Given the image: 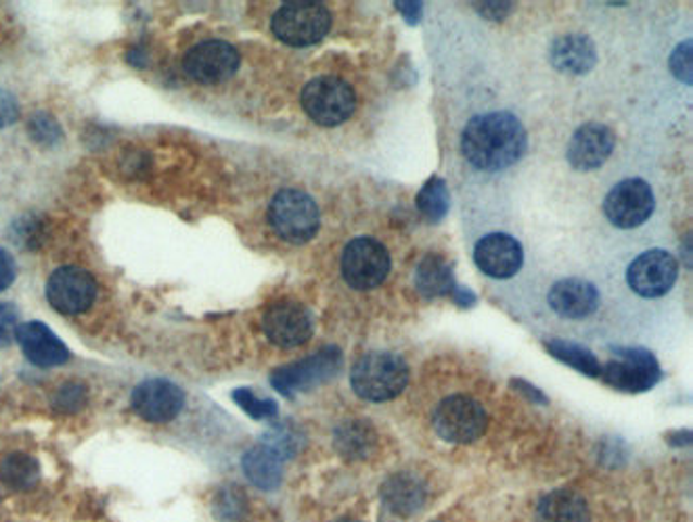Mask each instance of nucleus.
<instances>
[{
	"instance_id": "nucleus-30",
	"label": "nucleus",
	"mask_w": 693,
	"mask_h": 522,
	"mask_svg": "<svg viewBox=\"0 0 693 522\" xmlns=\"http://www.w3.org/2000/svg\"><path fill=\"white\" fill-rule=\"evenodd\" d=\"M28 130H30L31 139L40 145H55L61 141L60 123L47 112L34 114L30 124H28Z\"/></svg>"
},
{
	"instance_id": "nucleus-21",
	"label": "nucleus",
	"mask_w": 693,
	"mask_h": 522,
	"mask_svg": "<svg viewBox=\"0 0 693 522\" xmlns=\"http://www.w3.org/2000/svg\"><path fill=\"white\" fill-rule=\"evenodd\" d=\"M415 285L425 298H440L452 294L457 281L451 263L442 254H425L415 271Z\"/></svg>"
},
{
	"instance_id": "nucleus-13",
	"label": "nucleus",
	"mask_w": 693,
	"mask_h": 522,
	"mask_svg": "<svg viewBox=\"0 0 693 522\" xmlns=\"http://www.w3.org/2000/svg\"><path fill=\"white\" fill-rule=\"evenodd\" d=\"M49 305L61 315H80L97 298L94 277L80 267H61L47 283Z\"/></svg>"
},
{
	"instance_id": "nucleus-32",
	"label": "nucleus",
	"mask_w": 693,
	"mask_h": 522,
	"mask_svg": "<svg viewBox=\"0 0 693 522\" xmlns=\"http://www.w3.org/2000/svg\"><path fill=\"white\" fill-rule=\"evenodd\" d=\"M670 72L685 85H692V42H681L670 55Z\"/></svg>"
},
{
	"instance_id": "nucleus-31",
	"label": "nucleus",
	"mask_w": 693,
	"mask_h": 522,
	"mask_svg": "<svg viewBox=\"0 0 693 522\" xmlns=\"http://www.w3.org/2000/svg\"><path fill=\"white\" fill-rule=\"evenodd\" d=\"M89 399V391L80 382H67L63 384L55 395V407L63 413H76L85 407Z\"/></svg>"
},
{
	"instance_id": "nucleus-2",
	"label": "nucleus",
	"mask_w": 693,
	"mask_h": 522,
	"mask_svg": "<svg viewBox=\"0 0 693 522\" xmlns=\"http://www.w3.org/2000/svg\"><path fill=\"white\" fill-rule=\"evenodd\" d=\"M350 384L361 399L384 403L398 397L407 389L409 366L400 355L394 353H367L355 364Z\"/></svg>"
},
{
	"instance_id": "nucleus-1",
	"label": "nucleus",
	"mask_w": 693,
	"mask_h": 522,
	"mask_svg": "<svg viewBox=\"0 0 693 522\" xmlns=\"http://www.w3.org/2000/svg\"><path fill=\"white\" fill-rule=\"evenodd\" d=\"M526 128L510 112L474 116L461 137V152L465 160L484 173L510 168L526 154Z\"/></svg>"
},
{
	"instance_id": "nucleus-37",
	"label": "nucleus",
	"mask_w": 693,
	"mask_h": 522,
	"mask_svg": "<svg viewBox=\"0 0 693 522\" xmlns=\"http://www.w3.org/2000/svg\"><path fill=\"white\" fill-rule=\"evenodd\" d=\"M396 7L400 9L402 17L411 24V26H418L422 22L423 17V4L422 2H396Z\"/></svg>"
},
{
	"instance_id": "nucleus-22",
	"label": "nucleus",
	"mask_w": 693,
	"mask_h": 522,
	"mask_svg": "<svg viewBox=\"0 0 693 522\" xmlns=\"http://www.w3.org/2000/svg\"><path fill=\"white\" fill-rule=\"evenodd\" d=\"M243 470L247 479L260 489H274L283 479V458L262 443L245 454Z\"/></svg>"
},
{
	"instance_id": "nucleus-10",
	"label": "nucleus",
	"mask_w": 693,
	"mask_h": 522,
	"mask_svg": "<svg viewBox=\"0 0 693 522\" xmlns=\"http://www.w3.org/2000/svg\"><path fill=\"white\" fill-rule=\"evenodd\" d=\"M238 49L224 40H204L187 51L184 74L200 85H220L240 69Z\"/></svg>"
},
{
	"instance_id": "nucleus-5",
	"label": "nucleus",
	"mask_w": 693,
	"mask_h": 522,
	"mask_svg": "<svg viewBox=\"0 0 693 522\" xmlns=\"http://www.w3.org/2000/svg\"><path fill=\"white\" fill-rule=\"evenodd\" d=\"M301 107L321 126H339L355 114L357 94L337 76H319L301 89Z\"/></svg>"
},
{
	"instance_id": "nucleus-17",
	"label": "nucleus",
	"mask_w": 693,
	"mask_h": 522,
	"mask_svg": "<svg viewBox=\"0 0 693 522\" xmlns=\"http://www.w3.org/2000/svg\"><path fill=\"white\" fill-rule=\"evenodd\" d=\"M478 269L495 279H510L524 265V252L517 240L508 233H490L474 247Z\"/></svg>"
},
{
	"instance_id": "nucleus-34",
	"label": "nucleus",
	"mask_w": 693,
	"mask_h": 522,
	"mask_svg": "<svg viewBox=\"0 0 693 522\" xmlns=\"http://www.w3.org/2000/svg\"><path fill=\"white\" fill-rule=\"evenodd\" d=\"M20 118V105L13 94L0 91V128H7L11 124L17 123Z\"/></svg>"
},
{
	"instance_id": "nucleus-6",
	"label": "nucleus",
	"mask_w": 693,
	"mask_h": 522,
	"mask_svg": "<svg viewBox=\"0 0 693 522\" xmlns=\"http://www.w3.org/2000/svg\"><path fill=\"white\" fill-rule=\"evenodd\" d=\"M393 269L390 252L371 238H357L342 254V276L355 290H373L386 281Z\"/></svg>"
},
{
	"instance_id": "nucleus-33",
	"label": "nucleus",
	"mask_w": 693,
	"mask_h": 522,
	"mask_svg": "<svg viewBox=\"0 0 693 522\" xmlns=\"http://www.w3.org/2000/svg\"><path fill=\"white\" fill-rule=\"evenodd\" d=\"M20 330V310L11 303H0V348L9 346Z\"/></svg>"
},
{
	"instance_id": "nucleus-7",
	"label": "nucleus",
	"mask_w": 693,
	"mask_h": 522,
	"mask_svg": "<svg viewBox=\"0 0 693 522\" xmlns=\"http://www.w3.org/2000/svg\"><path fill=\"white\" fill-rule=\"evenodd\" d=\"M488 424L483 405L467 395H452L434 411V429L449 443H474L483 436Z\"/></svg>"
},
{
	"instance_id": "nucleus-36",
	"label": "nucleus",
	"mask_w": 693,
	"mask_h": 522,
	"mask_svg": "<svg viewBox=\"0 0 693 522\" xmlns=\"http://www.w3.org/2000/svg\"><path fill=\"white\" fill-rule=\"evenodd\" d=\"M476 9H480V13L488 20H503L510 15L512 4L510 2H476Z\"/></svg>"
},
{
	"instance_id": "nucleus-28",
	"label": "nucleus",
	"mask_w": 693,
	"mask_h": 522,
	"mask_svg": "<svg viewBox=\"0 0 693 522\" xmlns=\"http://www.w3.org/2000/svg\"><path fill=\"white\" fill-rule=\"evenodd\" d=\"M451 208V195L445 179L432 177L418 195V211L427 222H440Z\"/></svg>"
},
{
	"instance_id": "nucleus-15",
	"label": "nucleus",
	"mask_w": 693,
	"mask_h": 522,
	"mask_svg": "<svg viewBox=\"0 0 693 522\" xmlns=\"http://www.w3.org/2000/svg\"><path fill=\"white\" fill-rule=\"evenodd\" d=\"M184 405V393L168 380H145L132 393L134 411L147 422L164 424L175 420Z\"/></svg>"
},
{
	"instance_id": "nucleus-39",
	"label": "nucleus",
	"mask_w": 693,
	"mask_h": 522,
	"mask_svg": "<svg viewBox=\"0 0 693 522\" xmlns=\"http://www.w3.org/2000/svg\"><path fill=\"white\" fill-rule=\"evenodd\" d=\"M513 386L515 389H519L526 397H530L532 400H537V403H547L544 399L543 393L541 391H537L532 384H528V382H522V380H513Z\"/></svg>"
},
{
	"instance_id": "nucleus-27",
	"label": "nucleus",
	"mask_w": 693,
	"mask_h": 522,
	"mask_svg": "<svg viewBox=\"0 0 693 522\" xmlns=\"http://www.w3.org/2000/svg\"><path fill=\"white\" fill-rule=\"evenodd\" d=\"M0 479L17 492L31 489L40 479V466L28 454H11L0 463Z\"/></svg>"
},
{
	"instance_id": "nucleus-3",
	"label": "nucleus",
	"mask_w": 693,
	"mask_h": 522,
	"mask_svg": "<svg viewBox=\"0 0 693 522\" xmlns=\"http://www.w3.org/2000/svg\"><path fill=\"white\" fill-rule=\"evenodd\" d=\"M269 225L283 242L301 246L317 235L321 213L308 193L298 189H281L269 206Z\"/></svg>"
},
{
	"instance_id": "nucleus-24",
	"label": "nucleus",
	"mask_w": 693,
	"mask_h": 522,
	"mask_svg": "<svg viewBox=\"0 0 693 522\" xmlns=\"http://www.w3.org/2000/svg\"><path fill=\"white\" fill-rule=\"evenodd\" d=\"M375 432L361 420H352L342 424L335 431V447L348 460H362L373 451Z\"/></svg>"
},
{
	"instance_id": "nucleus-23",
	"label": "nucleus",
	"mask_w": 693,
	"mask_h": 522,
	"mask_svg": "<svg viewBox=\"0 0 693 522\" xmlns=\"http://www.w3.org/2000/svg\"><path fill=\"white\" fill-rule=\"evenodd\" d=\"M537 519L539 522H589V508L578 493L562 489L543 497Z\"/></svg>"
},
{
	"instance_id": "nucleus-12",
	"label": "nucleus",
	"mask_w": 693,
	"mask_h": 522,
	"mask_svg": "<svg viewBox=\"0 0 693 522\" xmlns=\"http://www.w3.org/2000/svg\"><path fill=\"white\" fill-rule=\"evenodd\" d=\"M679 263L666 250H647L637 256L629 271L627 281L634 294L643 298H660L677 281Z\"/></svg>"
},
{
	"instance_id": "nucleus-35",
	"label": "nucleus",
	"mask_w": 693,
	"mask_h": 522,
	"mask_svg": "<svg viewBox=\"0 0 693 522\" xmlns=\"http://www.w3.org/2000/svg\"><path fill=\"white\" fill-rule=\"evenodd\" d=\"M15 279V260L13 256L0 247V292H4Z\"/></svg>"
},
{
	"instance_id": "nucleus-8",
	"label": "nucleus",
	"mask_w": 693,
	"mask_h": 522,
	"mask_svg": "<svg viewBox=\"0 0 693 522\" xmlns=\"http://www.w3.org/2000/svg\"><path fill=\"white\" fill-rule=\"evenodd\" d=\"M342 368V353L335 346H328L298 364L274 369L271 375L272 386L285 395L294 397L301 391H310L323 382H330Z\"/></svg>"
},
{
	"instance_id": "nucleus-9",
	"label": "nucleus",
	"mask_w": 693,
	"mask_h": 522,
	"mask_svg": "<svg viewBox=\"0 0 693 522\" xmlns=\"http://www.w3.org/2000/svg\"><path fill=\"white\" fill-rule=\"evenodd\" d=\"M616 361L602 368L600 378L623 393H643L660 382L658 359L645 348H614Z\"/></svg>"
},
{
	"instance_id": "nucleus-26",
	"label": "nucleus",
	"mask_w": 693,
	"mask_h": 522,
	"mask_svg": "<svg viewBox=\"0 0 693 522\" xmlns=\"http://www.w3.org/2000/svg\"><path fill=\"white\" fill-rule=\"evenodd\" d=\"M544 346L555 359L564 361L566 366L578 369L580 373H585L589 378H600L602 364L589 348L568 342V340H549V342H544Z\"/></svg>"
},
{
	"instance_id": "nucleus-16",
	"label": "nucleus",
	"mask_w": 693,
	"mask_h": 522,
	"mask_svg": "<svg viewBox=\"0 0 693 522\" xmlns=\"http://www.w3.org/2000/svg\"><path fill=\"white\" fill-rule=\"evenodd\" d=\"M614 145H616L614 132L605 124H582L570 139L568 162L580 173L598 170L614 152Z\"/></svg>"
},
{
	"instance_id": "nucleus-18",
	"label": "nucleus",
	"mask_w": 693,
	"mask_h": 522,
	"mask_svg": "<svg viewBox=\"0 0 693 522\" xmlns=\"http://www.w3.org/2000/svg\"><path fill=\"white\" fill-rule=\"evenodd\" d=\"M549 307L568 319H585L600 307V292L591 281L562 279L549 290Z\"/></svg>"
},
{
	"instance_id": "nucleus-29",
	"label": "nucleus",
	"mask_w": 693,
	"mask_h": 522,
	"mask_svg": "<svg viewBox=\"0 0 693 522\" xmlns=\"http://www.w3.org/2000/svg\"><path fill=\"white\" fill-rule=\"evenodd\" d=\"M233 399L242 407L243 411L254 418V420H267V418H274L277 416V403L272 399H260L256 397L252 391L247 389H240L233 393Z\"/></svg>"
},
{
	"instance_id": "nucleus-20",
	"label": "nucleus",
	"mask_w": 693,
	"mask_h": 522,
	"mask_svg": "<svg viewBox=\"0 0 693 522\" xmlns=\"http://www.w3.org/2000/svg\"><path fill=\"white\" fill-rule=\"evenodd\" d=\"M551 63L564 74L582 76L591 72L598 63V51L589 36L585 34H568L553 42L551 47Z\"/></svg>"
},
{
	"instance_id": "nucleus-4",
	"label": "nucleus",
	"mask_w": 693,
	"mask_h": 522,
	"mask_svg": "<svg viewBox=\"0 0 693 522\" xmlns=\"http://www.w3.org/2000/svg\"><path fill=\"white\" fill-rule=\"evenodd\" d=\"M271 28L290 47H310L328 36L332 13L321 2H285L272 15Z\"/></svg>"
},
{
	"instance_id": "nucleus-40",
	"label": "nucleus",
	"mask_w": 693,
	"mask_h": 522,
	"mask_svg": "<svg viewBox=\"0 0 693 522\" xmlns=\"http://www.w3.org/2000/svg\"><path fill=\"white\" fill-rule=\"evenodd\" d=\"M335 522H357V521H348V519H342V521H335Z\"/></svg>"
},
{
	"instance_id": "nucleus-25",
	"label": "nucleus",
	"mask_w": 693,
	"mask_h": 522,
	"mask_svg": "<svg viewBox=\"0 0 693 522\" xmlns=\"http://www.w3.org/2000/svg\"><path fill=\"white\" fill-rule=\"evenodd\" d=\"M384 499L394 512L409 514L418 510L425 499L423 485L411 474H396L384 485Z\"/></svg>"
},
{
	"instance_id": "nucleus-38",
	"label": "nucleus",
	"mask_w": 693,
	"mask_h": 522,
	"mask_svg": "<svg viewBox=\"0 0 693 522\" xmlns=\"http://www.w3.org/2000/svg\"><path fill=\"white\" fill-rule=\"evenodd\" d=\"M452 298H454V303L459 307L470 308L476 305V294L472 290H467V288H461V285H454Z\"/></svg>"
},
{
	"instance_id": "nucleus-14",
	"label": "nucleus",
	"mask_w": 693,
	"mask_h": 522,
	"mask_svg": "<svg viewBox=\"0 0 693 522\" xmlns=\"http://www.w3.org/2000/svg\"><path fill=\"white\" fill-rule=\"evenodd\" d=\"M262 330L272 344L281 348H294L312 336V317L298 303L281 301L267 308L262 317Z\"/></svg>"
},
{
	"instance_id": "nucleus-11",
	"label": "nucleus",
	"mask_w": 693,
	"mask_h": 522,
	"mask_svg": "<svg viewBox=\"0 0 693 522\" xmlns=\"http://www.w3.org/2000/svg\"><path fill=\"white\" fill-rule=\"evenodd\" d=\"M654 191L643 179H627L616 184L603 202V213L618 229H634L654 213Z\"/></svg>"
},
{
	"instance_id": "nucleus-19",
	"label": "nucleus",
	"mask_w": 693,
	"mask_h": 522,
	"mask_svg": "<svg viewBox=\"0 0 693 522\" xmlns=\"http://www.w3.org/2000/svg\"><path fill=\"white\" fill-rule=\"evenodd\" d=\"M15 339L24 355L38 368H55L69 361L67 346L40 321H28L20 326Z\"/></svg>"
}]
</instances>
